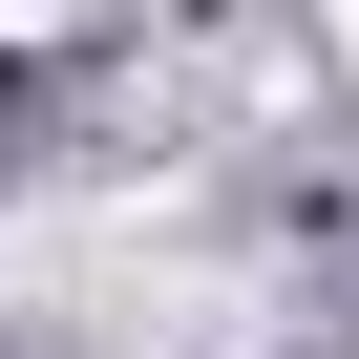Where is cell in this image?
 Wrapping results in <instances>:
<instances>
[{
  "mask_svg": "<svg viewBox=\"0 0 359 359\" xmlns=\"http://www.w3.org/2000/svg\"><path fill=\"white\" fill-rule=\"evenodd\" d=\"M338 43H359V0H338Z\"/></svg>",
  "mask_w": 359,
  "mask_h": 359,
  "instance_id": "obj_2",
  "label": "cell"
},
{
  "mask_svg": "<svg viewBox=\"0 0 359 359\" xmlns=\"http://www.w3.org/2000/svg\"><path fill=\"white\" fill-rule=\"evenodd\" d=\"M0 43H64V0H0Z\"/></svg>",
  "mask_w": 359,
  "mask_h": 359,
  "instance_id": "obj_1",
  "label": "cell"
}]
</instances>
